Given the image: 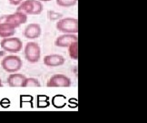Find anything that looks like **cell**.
<instances>
[{
  "label": "cell",
  "mask_w": 147,
  "mask_h": 123,
  "mask_svg": "<svg viewBox=\"0 0 147 123\" xmlns=\"http://www.w3.org/2000/svg\"><path fill=\"white\" fill-rule=\"evenodd\" d=\"M22 87H24V88H38V87H40V83H39V80L37 79H36V77H26Z\"/></svg>",
  "instance_id": "cell-14"
},
{
  "label": "cell",
  "mask_w": 147,
  "mask_h": 123,
  "mask_svg": "<svg viewBox=\"0 0 147 123\" xmlns=\"http://www.w3.org/2000/svg\"><path fill=\"white\" fill-rule=\"evenodd\" d=\"M71 80L63 74H55L49 79L47 86L49 88H68L71 86Z\"/></svg>",
  "instance_id": "cell-7"
},
{
  "label": "cell",
  "mask_w": 147,
  "mask_h": 123,
  "mask_svg": "<svg viewBox=\"0 0 147 123\" xmlns=\"http://www.w3.org/2000/svg\"><path fill=\"white\" fill-rule=\"evenodd\" d=\"M65 62V58L62 55L53 54L48 55L44 58V64L49 68H55V67H60L64 65Z\"/></svg>",
  "instance_id": "cell-10"
},
{
  "label": "cell",
  "mask_w": 147,
  "mask_h": 123,
  "mask_svg": "<svg viewBox=\"0 0 147 123\" xmlns=\"http://www.w3.org/2000/svg\"><path fill=\"white\" fill-rule=\"evenodd\" d=\"M2 69L7 73H15L22 69L23 62L22 59L15 55H10L5 57L1 61Z\"/></svg>",
  "instance_id": "cell-3"
},
{
  "label": "cell",
  "mask_w": 147,
  "mask_h": 123,
  "mask_svg": "<svg viewBox=\"0 0 147 123\" xmlns=\"http://www.w3.org/2000/svg\"><path fill=\"white\" fill-rule=\"evenodd\" d=\"M39 1H41V2H50V1H52V0H39Z\"/></svg>",
  "instance_id": "cell-18"
},
{
  "label": "cell",
  "mask_w": 147,
  "mask_h": 123,
  "mask_svg": "<svg viewBox=\"0 0 147 123\" xmlns=\"http://www.w3.org/2000/svg\"><path fill=\"white\" fill-rule=\"evenodd\" d=\"M56 4L62 7H70L77 4L78 0H55Z\"/></svg>",
  "instance_id": "cell-15"
},
{
  "label": "cell",
  "mask_w": 147,
  "mask_h": 123,
  "mask_svg": "<svg viewBox=\"0 0 147 123\" xmlns=\"http://www.w3.org/2000/svg\"><path fill=\"white\" fill-rule=\"evenodd\" d=\"M44 5L39 0H23L20 5H18V11H21L26 15L36 16L42 13Z\"/></svg>",
  "instance_id": "cell-1"
},
{
  "label": "cell",
  "mask_w": 147,
  "mask_h": 123,
  "mask_svg": "<svg viewBox=\"0 0 147 123\" xmlns=\"http://www.w3.org/2000/svg\"><path fill=\"white\" fill-rule=\"evenodd\" d=\"M47 16H48V18L50 20H53V21H55V20H59L61 19L62 18H63V14H61V13H58V12H55V11H53V10H50L48 11V13H47Z\"/></svg>",
  "instance_id": "cell-16"
},
{
  "label": "cell",
  "mask_w": 147,
  "mask_h": 123,
  "mask_svg": "<svg viewBox=\"0 0 147 123\" xmlns=\"http://www.w3.org/2000/svg\"><path fill=\"white\" fill-rule=\"evenodd\" d=\"M24 57L30 63H37L41 58V48L36 42H28L24 48Z\"/></svg>",
  "instance_id": "cell-4"
},
{
  "label": "cell",
  "mask_w": 147,
  "mask_h": 123,
  "mask_svg": "<svg viewBox=\"0 0 147 123\" xmlns=\"http://www.w3.org/2000/svg\"><path fill=\"white\" fill-rule=\"evenodd\" d=\"M3 86V84H2V80H0V87H2Z\"/></svg>",
  "instance_id": "cell-19"
},
{
  "label": "cell",
  "mask_w": 147,
  "mask_h": 123,
  "mask_svg": "<svg viewBox=\"0 0 147 123\" xmlns=\"http://www.w3.org/2000/svg\"><path fill=\"white\" fill-rule=\"evenodd\" d=\"M9 1V4L12 5H18L22 3L23 0H8Z\"/></svg>",
  "instance_id": "cell-17"
},
{
  "label": "cell",
  "mask_w": 147,
  "mask_h": 123,
  "mask_svg": "<svg viewBox=\"0 0 147 123\" xmlns=\"http://www.w3.org/2000/svg\"><path fill=\"white\" fill-rule=\"evenodd\" d=\"M26 79V76L20 73H10V75L7 77V84L11 88H18L23 86V82Z\"/></svg>",
  "instance_id": "cell-12"
},
{
  "label": "cell",
  "mask_w": 147,
  "mask_h": 123,
  "mask_svg": "<svg viewBox=\"0 0 147 123\" xmlns=\"http://www.w3.org/2000/svg\"><path fill=\"white\" fill-rule=\"evenodd\" d=\"M56 29L64 34H77L78 20L74 18H62L56 23Z\"/></svg>",
  "instance_id": "cell-2"
},
{
  "label": "cell",
  "mask_w": 147,
  "mask_h": 123,
  "mask_svg": "<svg viewBox=\"0 0 147 123\" xmlns=\"http://www.w3.org/2000/svg\"><path fill=\"white\" fill-rule=\"evenodd\" d=\"M68 55L74 60L78 59V41L72 43L68 47Z\"/></svg>",
  "instance_id": "cell-13"
},
{
  "label": "cell",
  "mask_w": 147,
  "mask_h": 123,
  "mask_svg": "<svg viewBox=\"0 0 147 123\" xmlns=\"http://www.w3.org/2000/svg\"><path fill=\"white\" fill-rule=\"evenodd\" d=\"M16 33V29L5 21V16H0V37H13Z\"/></svg>",
  "instance_id": "cell-11"
},
{
  "label": "cell",
  "mask_w": 147,
  "mask_h": 123,
  "mask_svg": "<svg viewBox=\"0 0 147 123\" xmlns=\"http://www.w3.org/2000/svg\"><path fill=\"white\" fill-rule=\"evenodd\" d=\"M0 47L7 52L18 53L21 51L22 48H23V42L18 37H5L1 40Z\"/></svg>",
  "instance_id": "cell-5"
},
{
  "label": "cell",
  "mask_w": 147,
  "mask_h": 123,
  "mask_svg": "<svg viewBox=\"0 0 147 123\" xmlns=\"http://www.w3.org/2000/svg\"><path fill=\"white\" fill-rule=\"evenodd\" d=\"M42 34L41 26L37 23H31L26 27L24 29V36L27 39H36Z\"/></svg>",
  "instance_id": "cell-8"
},
{
  "label": "cell",
  "mask_w": 147,
  "mask_h": 123,
  "mask_svg": "<svg viewBox=\"0 0 147 123\" xmlns=\"http://www.w3.org/2000/svg\"><path fill=\"white\" fill-rule=\"evenodd\" d=\"M4 16H5V21L7 22V23L10 24L12 27H14L15 29L26 23V21H27V15L18 10H16L14 14L4 15Z\"/></svg>",
  "instance_id": "cell-6"
},
{
  "label": "cell",
  "mask_w": 147,
  "mask_h": 123,
  "mask_svg": "<svg viewBox=\"0 0 147 123\" xmlns=\"http://www.w3.org/2000/svg\"><path fill=\"white\" fill-rule=\"evenodd\" d=\"M76 41H78L76 34H63L56 38L55 45L58 48H68L72 43Z\"/></svg>",
  "instance_id": "cell-9"
}]
</instances>
